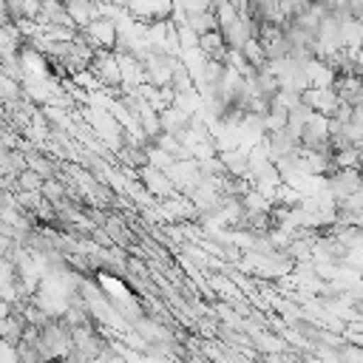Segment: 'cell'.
I'll use <instances>...</instances> for the list:
<instances>
[{
	"label": "cell",
	"mask_w": 363,
	"mask_h": 363,
	"mask_svg": "<svg viewBox=\"0 0 363 363\" xmlns=\"http://www.w3.org/2000/svg\"><path fill=\"white\" fill-rule=\"evenodd\" d=\"M139 179L145 182V187H147V193H150V196L170 199V196L176 193L173 182H170V179H167V173H164V170H159V167H150V164L139 167Z\"/></svg>",
	"instance_id": "obj_2"
},
{
	"label": "cell",
	"mask_w": 363,
	"mask_h": 363,
	"mask_svg": "<svg viewBox=\"0 0 363 363\" xmlns=\"http://www.w3.org/2000/svg\"><path fill=\"white\" fill-rule=\"evenodd\" d=\"M88 71L96 77L99 88H119L122 85V77H119V60L113 51H96Z\"/></svg>",
	"instance_id": "obj_1"
},
{
	"label": "cell",
	"mask_w": 363,
	"mask_h": 363,
	"mask_svg": "<svg viewBox=\"0 0 363 363\" xmlns=\"http://www.w3.org/2000/svg\"><path fill=\"white\" fill-rule=\"evenodd\" d=\"M14 182H17V190H40L45 179H43L40 173H34V170L26 167V170H20V173L14 176Z\"/></svg>",
	"instance_id": "obj_3"
},
{
	"label": "cell",
	"mask_w": 363,
	"mask_h": 363,
	"mask_svg": "<svg viewBox=\"0 0 363 363\" xmlns=\"http://www.w3.org/2000/svg\"><path fill=\"white\" fill-rule=\"evenodd\" d=\"M337 357H340V363H363L360 346H354V343H349V340H343V343L337 346Z\"/></svg>",
	"instance_id": "obj_4"
},
{
	"label": "cell",
	"mask_w": 363,
	"mask_h": 363,
	"mask_svg": "<svg viewBox=\"0 0 363 363\" xmlns=\"http://www.w3.org/2000/svg\"><path fill=\"white\" fill-rule=\"evenodd\" d=\"M207 363H210V360H207Z\"/></svg>",
	"instance_id": "obj_5"
}]
</instances>
